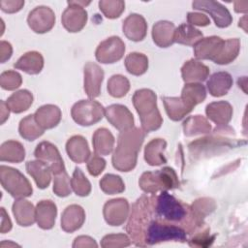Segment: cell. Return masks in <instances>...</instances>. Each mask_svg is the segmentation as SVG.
<instances>
[{"instance_id": "obj_1", "label": "cell", "mask_w": 248, "mask_h": 248, "mask_svg": "<svg viewBox=\"0 0 248 248\" xmlns=\"http://www.w3.org/2000/svg\"><path fill=\"white\" fill-rule=\"evenodd\" d=\"M191 206L176 200L168 191L142 195L132 205L126 231L137 246H150L166 241L188 240L203 228Z\"/></svg>"}, {"instance_id": "obj_2", "label": "cell", "mask_w": 248, "mask_h": 248, "mask_svg": "<svg viewBox=\"0 0 248 248\" xmlns=\"http://www.w3.org/2000/svg\"><path fill=\"white\" fill-rule=\"evenodd\" d=\"M145 138V132L137 127L121 131L112 155V166L120 171H131L137 165L138 154Z\"/></svg>"}, {"instance_id": "obj_3", "label": "cell", "mask_w": 248, "mask_h": 248, "mask_svg": "<svg viewBox=\"0 0 248 248\" xmlns=\"http://www.w3.org/2000/svg\"><path fill=\"white\" fill-rule=\"evenodd\" d=\"M133 104L140 115L141 129L145 133L161 127L163 118L157 108L156 94L152 90L146 88L137 90L133 95Z\"/></svg>"}, {"instance_id": "obj_4", "label": "cell", "mask_w": 248, "mask_h": 248, "mask_svg": "<svg viewBox=\"0 0 248 248\" xmlns=\"http://www.w3.org/2000/svg\"><path fill=\"white\" fill-rule=\"evenodd\" d=\"M179 184L178 176L170 167H165L155 171H145L139 180L140 189L147 194L175 189L179 187Z\"/></svg>"}, {"instance_id": "obj_5", "label": "cell", "mask_w": 248, "mask_h": 248, "mask_svg": "<svg viewBox=\"0 0 248 248\" xmlns=\"http://www.w3.org/2000/svg\"><path fill=\"white\" fill-rule=\"evenodd\" d=\"M0 180L3 188L14 198H26L33 193L29 180L16 169L1 165Z\"/></svg>"}, {"instance_id": "obj_6", "label": "cell", "mask_w": 248, "mask_h": 248, "mask_svg": "<svg viewBox=\"0 0 248 248\" xmlns=\"http://www.w3.org/2000/svg\"><path fill=\"white\" fill-rule=\"evenodd\" d=\"M72 118L80 126H91L102 120L105 115L104 107L94 100H80L71 109Z\"/></svg>"}, {"instance_id": "obj_7", "label": "cell", "mask_w": 248, "mask_h": 248, "mask_svg": "<svg viewBox=\"0 0 248 248\" xmlns=\"http://www.w3.org/2000/svg\"><path fill=\"white\" fill-rule=\"evenodd\" d=\"M125 52V44L117 36H112L101 42L96 48V59L104 64L119 61Z\"/></svg>"}, {"instance_id": "obj_8", "label": "cell", "mask_w": 248, "mask_h": 248, "mask_svg": "<svg viewBox=\"0 0 248 248\" xmlns=\"http://www.w3.org/2000/svg\"><path fill=\"white\" fill-rule=\"evenodd\" d=\"M34 155L37 160L43 162L49 168L53 175L66 170L63 159L57 147L49 141L40 142L36 146Z\"/></svg>"}, {"instance_id": "obj_9", "label": "cell", "mask_w": 248, "mask_h": 248, "mask_svg": "<svg viewBox=\"0 0 248 248\" xmlns=\"http://www.w3.org/2000/svg\"><path fill=\"white\" fill-rule=\"evenodd\" d=\"M67 3L69 6L61 16L62 24L69 32H79L86 24L87 12L84 7L78 5L77 1H68Z\"/></svg>"}, {"instance_id": "obj_10", "label": "cell", "mask_w": 248, "mask_h": 248, "mask_svg": "<svg viewBox=\"0 0 248 248\" xmlns=\"http://www.w3.org/2000/svg\"><path fill=\"white\" fill-rule=\"evenodd\" d=\"M27 23L36 33L43 34L48 32L55 24L54 12L46 6L36 7L29 13Z\"/></svg>"}, {"instance_id": "obj_11", "label": "cell", "mask_w": 248, "mask_h": 248, "mask_svg": "<svg viewBox=\"0 0 248 248\" xmlns=\"http://www.w3.org/2000/svg\"><path fill=\"white\" fill-rule=\"evenodd\" d=\"M192 6L195 10H200L208 13L219 28H226L231 25L232 17L229 10L217 1H194Z\"/></svg>"}, {"instance_id": "obj_12", "label": "cell", "mask_w": 248, "mask_h": 248, "mask_svg": "<svg viewBox=\"0 0 248 248\" xmlns=\"http://www.w3.org/2000/svg\"><path fill=\"white\" fill-rule=\"evenodd\" d=\"M104 218L110 226L122 225L129 214V202L126 199L117 198L108 201L104 205Z\"/></svg>"}, {"instance_id": "obj_13", "label": "cell", "mask_w": 248, "mask_h": 248, "mask_svg": "<svg viewBox=\"0 0 248 248\" xmlns=\"http://www.w3.org/2000/svg\"><path fill=\"white\" fill-rule=\"evenodd\" d=\"M84 91L90 99L98 97L101 93V86L104 79L103 69L94 62H87L84 65Z\"/></svg>"}, {"instance_id": "obj_14", "label": "cell", "mask_w": 248, "mask_h": 248, "mask_svg": "<svg viewBox=\"0 0 248 248\" xmlns=\"http://www.w3.org/2000/svg\"><path fill=\"white\" fill-rule=\"evenodd\" d=\"M108 121L117 130L124 131L134 127V116L129 108L120 104H113L105 108Z\"/></svg>"}, {"instance_id": "obj_15", "label": "cell", "mask_w": 248, "mask_h": 248, "mask_svg": "<svg viewBox=\"0 0 248 248\" xmlns=\"http://www.w3.org/2000/svg\"><path fill=\"white\" fill-rule=\"evenodd\" d=\"M224 42L225 40L217 36H210L201 39L194 46V53L196 58L201 60L214 61L220 53Z\"/></svg>"}, {"instance_id": "obj_16", "label": "cell", "mask_w": 248, "mask_h": 248, "mask_svg": "<svg viewBox=\"0 0 248 248\" xmlns=\"http://www.w3.org/2000/svg\"><path fill=\"white\" fill-rule=\"evenodd\" d=\"M122 29L123 33L129 40L140 42L142 41L146 36L147 23L142 16L131 14L124 19Z\"/></svg>"}, {"instance_id": "obj_17", "label": "cell", "mask_w": 248, "mask_h": 248, "mask_svg": "<svg viewBox=\"0 0 248 248\" xmlns=\"http://www.w3.org/2000/svg\"><path fill=\"white\" fill-rule=\"evenodd\" d=\"M56 215V204L50 200H43L39 202L35 207L36 222L43 230H50L53 228Z\"/></svg>"}, {"instance_id": "obj_18", "label": "cell", "mask_w": 248, "mask_h": 248, "mask_svg": "<svg viewBox=\"0 0 248 248\" xmlns=\"http://www.w3.org/2000/svg\"><path fill=\"white\" fill-rule=\"evenodd\" d=\"M85 221L84 209L78 204H71L61 215V228L66 232H73L81 228Z\"/></svg>"}, {"instance_id": "obj_19", "label": "cell", "mask_w": 248, "mask_h": 248, "mask_svg": "<svg viewBox=\"0 0 248 248\" xmlns=\"http://www.w3.org/2000/svg\"><path fill=\"white\" fill-rule=\"evenodd\" d=\"M66 151L69 158L78 164L88 161L91 156L87 140L79 135L74 136L68 140L66 143Z\"/></svg>"}, {"instance_id": "obj_20", "label": "cell", "mask_w": 248, "mask_h": 248, "mask_svg": "<svg viewBox=\"0 0 248 248\" xmlns=\"http://www.w3.org/2000/svg\"><path fill=\"white\" fill-rule=\"evenodd\" d=\"M207 118L218 126H226L232 116V107L229 102L219 101L208 104L205 108Z\"/></svg>"}, {"instance_id": "obj_21", "label": "cell", "mask_w": 248, "mask_h": 248, "mask_svg": "<svg viewBox=\"0 0 248 248\" xmlns=\"http://www.w3.org/2000/svg\"><path fill=\"white\" fill-rule=\"evenodd\" d=\"M209 75V68L203 63L190 59L181 68V76L186 83L202 82Z\"/></svg>"}, {"instance_id": "obj_22", "label": "cell", "mask_w": 248, "mask_h": 248, "mask_svg": "<svg viewBox=\"0 0 248 248\" xmlns=\"http://www.w3.org/2000/svg\"><path fill=\"white\" fill-rule=\"evenodd\" d=\"M175 26L168 20H160L152 27L153 42L160 47H168L174 43Z\"/></svg>"}, {"instance_id": "obj_23", "label": "cell", "mask_w": 248, "mask_h": 248, "mask_svg": "<svg viewBox=\"0 0 248 248\" xmlns=\"http://www.w3.org/2000/svg\"><path fill=\"white\" fill-rule=\"evenodd\" d=\"M12 210L15 219L19 226L28 227L33 225L36 221L35 208L33 204L29 201L24 200V198L16 200L13 203Z\"/></svg>"}, {"instance_id": "obj_24", "label": "cell", "mask_w": 248, "mask_h": 248, "mask_svg": "<svg viewBox=\"0 0 248 248\" xmlns=\"http://www.w3.org/2000/svg\"><path fill=\"white\" fill-rule=\"evenodd\" d=\"M38 124L44 129L56 127L61 120V110L57 106L45 105L39 108L34 113Z\"/></svg>"}, {"instance_id": "obj_25", "label": "cell", "mask_w": 248, "mask_h": 248, "mask_svg": "<svg viewBox=\"0 0 248 248\" xmlns=\"http://www.w3.org/2000/svg\"><path fill=\"white\" fill-rule=\"evenodd\" d=\"M27 173L33 177L38 188L46 189L51 180V171L49 168L39 160L28 161L25 165Z\"/></svg>"}, {"instance_id": "obj_26", "label": "cell", "mask_w": 248, "mask_h": 248, "mask_svg": "<svg viewBox=\"0 0 248 248\" xmlns=\"http://www.w3.org/2000/svg\"><path fill=\"white\" fill-rule=\"evenodd\" d=\"M232 85V78L228 72L214 73L206 82L207 89L213 97L226 95Z\"/></svg>"}, {"instance_id": "obj_27", "label": "cell", "mask_w": 248, "mask_h": 248, "mask_svg": "<svg viewBox=\"0 0 248 248\" xmlns=\"http://www.w3.org/2000/svg\"><path fill=\"white\" fill-rule=\"evenodd\" d=\"M167 147V141L163 139H154L150 140L144 148V159L150 166H160L167 163L164 152Z\"/></svg>"}, {"instance_id": "obj_28", "label": "cell", "mask_w": 248, "mask_h": 248, "mask_svg": "<svg viewBox=\"0 0 248 248\" xmlns=\"http://www.w3.org/2000/svg\"><path fill=\"white\" fill-rule=\"evenodd\" d=\"M16 69L21 70L29 75L39 74L44 67V58L38 51H28L24 53L14 64Z\"/></svg>"}, {"instance_id": "obj_29", "label": "cell", "mask_w": 248, "mask_h": 248, "mask_svg": "<svg viewBox=\"0 0 248 248\" xmlns=\"http://www.w3.org/2000/svg\"><path fill=\"white\" fill-rule=\"evenodd\" d=\"M114 137L109 130L106 128H99L95 131L92 137V143L95 154L108 155L111 153L114 146Z\"/></svg>"}, {"instance_id": "obj_30", "label": "cell", "mask_w": 248, "mask_h": 248, "mask_svg": "<svg viewBox=\"0 0 248 248\" xmlns=\"http://www.w3.org/2000/svg\"><path fill=\"white\" fill-rule=\"evenodd\" d=\"M206 97L205 87L202 83H186L181 92V100L192 110Z\"/></svg>"}, {"instance_id": "obj_31", "label": "cell", "mask_w": 248, "mask_h": 248, "mask_svg": "<svg viewBox=\"0 0 248 248\" xmlns=\"http://www.w3.org/2000/svg\"><path fill=\"white\" fill-rule=\"evenodd\" d=\"M25 158V149L17 140H7L1 144L0 160L2 162L20 163Z\"/></svg>"}, {"instance_id": "obj_32", "label": "cell", "mask_w": 248, "mask_h": 248, "mask_svg": "<svg viewBox=\"0 0 248 248\" xmlns=\"http://www.w3.org/2000/svg\"><path fill=\"white\" fill-rule=\"evenodd\" d=\"M162 100L169 118L173 121L181 120L192 111L180 97H162Z\"/></svg>"}, {"instance_id": "obj_33", "label": "cell", "mask_w": 248, "mask_h": 248, "mask_svg": "<svg viewBox=\"0 0 248 248\" xmlns=\"http://www.w3.org/2000/svg\"><path fill=\"white\" fill-rule=\"evenodd\" d=\"M202 31L195 28L193 25L183 23L175 28L173 39L175 43L194 46L201 39H202Z\"/></svg>"}, {"instance_id": "obj_34", "label": "cell", "mask_w": 248, "mask_h": 248, "mask_svg": "<svg viewBox=\"0 0 248 248\" xmlns=\"http://www.w3.org/2000/svg\"><path fill=\"white\" fill-rule=\"evenodd\" d=\"M10 110L15 113H20L27 110L33 103V95L26 89H21L13 93L6 101Z\"/></svg>"}, {"instance_id": "obj_35", "label": "cell", "mask_w": 248, "mask_h": 248, "mask_svg": "<svg viewBox=\"0 0 248 248\" xmlns=\"http://www.w3.org/2000/svg\"><path fill=\"white\" fill-rule=\"evenodd\" d=\"M44 129L38 124L34 114H29L19 122L18 132L21 138L26 140H35L44 134Z\"/></svg>"}, {"instance_id": "obj_36", "label": "cell", "mask_w": 248, "mask_h": 248, "mask_svg": "<svg viewBox=\"0 0 248 248\" xmlns=\"http://www.w3.org/2000/svg\"><path fill=\"white\" fill-rule=\"evenodd\" d=\"M211 130V125L202 115H194L188 117L183 122L184 135L192 137L201 134H207Z\"/></svg>"}, {"instance_id": "obj_37", "label": "cell", "mask_w": 248, "mask_h": 248, "mask_svg": "<svg viewBox=\"0 0 248 248\" xmlns=\"http://www.w3.org/2000/svg\"><path fill=\"white\" fill-rule=\"evenodd\" d=\"M240 49V41L237 38L229 39L224 42L220 53L213 61L219 65H226L232 62L238 55Z\"/></svg>"}, {"instance_id": "obj_38", "label": "cell", "mask_w": 248, "mask_h": 248, "mask_svg": "<svg viewBox=\"0 0 248 248\" xmlns=\"http://www.w3.org/2000/svg\"><path fill=\"white\" fill-rule=\"evenodd\" d=\"M125 67L131 75H143L148 68V58L143 53L131 52L125 58Z\"/></svg>"}, {"instance_id": "obj_39", "label": "cell", "mask_w": 248, "mask_h": 248, "mask_svg": "<svg viewBox=\"0 0 248 248\" xmlns=\"http://www.w3.org/2000/svg\"><path fill=\"white\" fill-rule=\"evenodd\" d=\"M215 208H216V203L214 200L210 198H200L196 200L191 205L192 212L195 218L197 219V221L201 225H204V222H203L204 218L208 214L213 212Z\"/></svg>"}, {"instance_id": "obj_40", "label": "cell", "mask_w": 248, "mask_h": 248, "mask_svg": "<svg viewBox=\"0 0 248 248\" xmlns=\"http://www.w3.org/2000/svg\"><path fill=\"white\" fill-rule=\"evenodd\" d=\"M130 89L128 78L122 75H113L108 81V91L114 98L124 97Z\"/></svg>"}, {"instance_id": "obj_41", "label": "cell", "mask_w": 248, "mask_h": 248, "mask_svg": "<svg viewBox=\"0 0 248 248\" xmlns=\"http://www.w3.org/2000/svg\"><path fill=\"white\" fill-rule=\"evenodd\" d=\"M101 190L108 195L122 193L125 190V184L119 175L108 173L100 180Z\"/></svg>"}, {"instance_id": "obj_42", "label": "cell", "mask_w": 248, "mask_h": 248, "mask_svg": "<svg viewBox=\"0 0 248 248\" xmlns=\"http://www.w3.org/2000/svg\"><path fill=\"white\" fill-rule=\"evenodd\" d=\"M71 186L76 195L79 197H86L91 192V184L86 178L82 170L78 168H76L71 178Z\"/></svg>"}, {"instance_id": "obj_43", "label": "cell", "mask_w": 248, "mask_h": 248, "mask_svg": "<svg viewBox=\"0 0 248 248\" xmlns=\"http://www.w3.org/2000/svg\"><path fill=\"white\" fill-rule=\"evenodd\" d=\"M100 11L105 15L108 18H117L121 16V14L125 10V2L124 1H110V0H102L99 1Z\"/></svg>"}, {"instance_id": "obj_44", "label": "cell", "mask_w": 248, "mask_h": 248, "mask_svg": "<svg viewBox=\"0 0 248 248\" xmlns=\"http://www.w3.org/2000/svg\"><path fill=\"white\" fill-rule=\"evenodd\" d=\"M71 179L66 170L54 174L53 192L58 197H67L72 192Z\"/></svg>"}, {"instance_id": "obj_45", "label": "cell", "mask_w": 248, "mask_h": 248, "mask_svg": "<svg viewBox=\"0 0 248 248\" xmlns=\"http://www.w3.org/2000/svg\"><path fill=\"white\" fill-rule=\"evenodd\" d=\"M22 83V78L16 71H5L0 76V86L5 90H15Z\"/></svg>"}, {"instance_id": "obj_46", "label": "cell", "mask_w": 248, "mask_h": 248, "mask_svg": "<svg viewBox=\"0 0 248 248\" xmlns=\"http://www.w3.org/2000/svg\"><path fill=\"white\" fill-rule=\"evenodd\" d=\"M210 229L208 227H203L195 232L194 236H192L188 243L192 247H207L212 244L214 241L215 235H210Z\"/></svg>"}, {"instance_id": "obj_47", "label": "cell", "mask_w": 248, "mask_h": 248, "mask_svg": "<svg viewBox=\"0 0 248 248\" xmlns=\"http://www.w3.org/2000/svg\"><path fill=\"white\" fill-rule=\"evenodd\" d=\"M132 243L131 238H129L124 233L117 234H107L103 237L101 241V246L104 248L108 247H126Z\"/></svg>"}, {"instance_id": "obj_48", "label": "cell", "mask_w": 248, "mask_h": 248, "mask_svg": "<svg viewBox=\"0 0 248 248\" xmlns=\"http://www.w3.org/2000/svg\"><path fill=\"white\" fill-rule=\"evenodd\" d=\"M106 168V160L100 155H91L87 161V170L92 176H98Z\"/></svg>"}, {"instance_id": "obj_49", "label": "cell", "mask_w": 248, "mask_h": 248, "mask_svg": "<svg viewBox=\"0 0 248 248\" xmlns=\"http://www.w3.org/2000/svg\"><path fill=\"white\" fill-rule=\"evenodd\" d=\"M24 6V1L22 0H1L0 8L3 12L8 14H14L21 10Z\"/></svg>"}, {"instance_id": "obj_50", "label": "cell", "mask_w": 248, "mask_h": 248, "mask_svg": "<svg viewBox=\"0 0 248 248\" xmlns=\"http://www.w3.org/2000/svg\"><path fill=\"white\" fill-rule=\"evenodd\" d=\"M187 20L191 25L206 26L210 24V19L207 17V16L201 13H188Z\"/></svg>"}, {"instance_id": "obj_51", "label": "cell", "mask_w": 248, "mask_h": 248, "mask_svg": "<svg viewBox=\"0 0 248 248\" xmlns=\"http://www.w3.org/2000/svg\"><path fill=\"white\" fill-rule=\"evenodd\" d=\"M98 244L96 243L95 239L87 236V235H80L76 237L74 243H73V247L77 248V247H97Z\"/></svg>"}, {"instance_id": "obj_52", "label": "cell", "mask_w": 248, "mask_h": 248, "mask_svg": "<svg viewBox=\"0 0 248 248\" xmlns=\"http://www.w3.org/2000/svg\"><path fill=\"white\" fill-rule=\"evenodd\" d=\"M13 53L12 45L9 42L1 41L0 42V61L1 63H5L9 60Z\"/></svg>"}, {"instance_id": "obj_53", "label": "cell", "mask_w": 248, "mask_h": 248, "mask_svg": "<svg viewBox=\"0 0 248 248\" xmlns=\"http://www.w3.org/2000/svg\"><path fill=\"white\" fill-rule=\"evenodd\" d=\"M12 227L13 225L8 213L6 212L4 207H1V228H0L1 233H6L10 232L12 230Z\"/></svg>"}, {"instance_id": "obj_54", "label": "cell", "mask_w": 248, "mask_h": 248, "mask_svg": "<svg viewBox=\"0 0 248 248\" xmlns=\"http://www.w3.org/2000/svg\"><path fill=\"white\" fill-rule=\"evenodd\" d=\"M0 106H1V124H3L9 118L10 108L7 106V103L4 101H1Z\"/></svg>"}, {"instance_id": "obj_55", "label": "cell", "mask_w": 248, "mask_h": 248, "mask_svg": "<svg viewBox=\"0 0 248 248\" xmlns=\"http://www.w3.org/2000/svg\"><path fill=\"white\" fill-rule=\"evenodd\" d=\"M248 8L247 1H235L234 2V11L236 13H246Z\"/></svg>"}, {"instance_id": "obj_56", "label": "cell", "mask_w": 248, "mask_h": 248, "mask_svg": "<svg viewBox=\"0 0 248 248\" xmlns=\"http://www.w3.org/2000/svg\"><path fill=\"white\" fill-rule=\"evenodd\" d=\"M246 77H242V78H238V80H237V83H238V86L239 87H241L242 89H243V91H244V93L245 94H247V90H246V88H245V86H246Z\"/></svg>"}, {"instance_id": "obj_57", "label": "cell", "mask_w": 248, "mask_h": 248, "mask_svg": "<svg viewBox=\"0 0 248 248\" xmlns=\"http://www.w3.org/2000/svg\"><path fill=\"white\" fill-rule=\"evenodd\" d=\"M247 16H244L242 18L239 19V22H238V26L239 27H242L243 30L245 32H247Z\"/></svg>"}, {"instance_id": "obj_58", "label": "cell", "mask_w": 248, "mask_h": 248, "mask_svg": "<svg viewBox=\"0 0 248 248\" xmlns=\"http://www.w3.org/2000/svg\"><path fill=\"white\" fill-rule=\"evenodd\" d=\"M1 247H5V246H8V247H15V246H19L18 244L15 243V242H12V241H2L1 244H0Z\"/></svg>"}]
</instances>
